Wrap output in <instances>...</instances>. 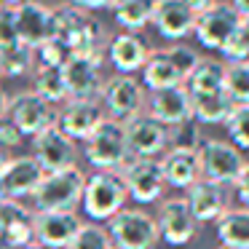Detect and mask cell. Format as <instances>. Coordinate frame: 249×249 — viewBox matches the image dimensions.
Returning a JSON list of instances; mask_svg holds the SVG:
<instances>
[{
	"label": "cell",
	"instance_id": "obj_11",
	"mask_svg": "<svg viewBox=\"0 0 249 249\" xmlns=\"http://www.w3.org/2000/svg\"><path fill=\"white\" fill-rule=\"evenodd\" d=\"M33 158L46 174H56L75 166V142L65 137L56 126L33 137Z\"/></svg>",
	"mask_w": 249,
	"mask_h": 249
},
{
	"label": "cell",
	"instance_id": "obj_45",
	"mask_svg": "<svg viewBox=\"0 0 249 249\" xmlns=\"http://www.w3.org/2000/svg\"><path fill=\"white\" fill-rule=\"evenodd\" d=\"M8 161H11V158L6 156V147L0 145V172H3V169H6V163H8Z\"/></svg>",
	"mask_w": 249,
	"mask_h": 249
},
{
	"label": "cell",
	"instance_id": "obj_48",
	"mask_svg": "<svg viewBox=\"0 0 249 249\" xmlns=\"http://www.w3.org/2000/svg\"><path fill=\"white\" fill-rule=\"evenodd\" d=\"M0 249H11V247H8V241H6L3 236H0Z\"/></svg>",
	"mask_w": 249,
	"mask_h": 249
},
{
	"label": "cell",
	"instance_id": "obj_41",
	"mask_svg": "<svg viewBox=\"0 0 249 249\" xmlns=\"http://www.w3.org/2000/svg\"><path fill=\"white\" fill-rule=\"evenodd\" d=\"M70 6L81 8V11H99V8H113L115 0H67Z\"/></svg>",
	"mask_w": 249,
	"mask_h": 249
},
{
	"label": "cell",
	"instance_id": "obj_49",
	"mask_svg": "<svg viewBox=\"0 0 249 249\" xmlns=\"http://www.w3.org/2000/svg\"><path fill=\"white\" fill-rule=\"evenodd\" d=\"M24 249H46V247H40V244H30V247H24Z\"/></svg>",
	"mask_w": 249,
	"mask_h": 249
},
{
	"label": "cell",
	"instance_id": "obj_40",
	"mask_svg": "<svg viewBox=\"0 0 249 249\" xmlns=\"http://www.w3.org/2000/svg\"><path fill=\"white\" fill-rule=\"evenodd\" d=\"M236 196H238V201L244 204V209H249V161H247V166H244V172H241V177L236 179Z\"/></svg>",
	"mask_w": 249,
	"mask_h": 249
},
{
	"label": "cell",
	"instance_id": "obj_13",
	"mask_svg": "<svg viewBox=\"0 0 249 249\" xmlns=\"http://www.w3.org/2000/svg\"><path fill=\"white\" fill-rule=\"evenodd\" d=\"M17 14V30H19V40H22L27 49L38 51L43 43H49L56 35L54 30V8L43 6V3H35L27 0L22 6L14 8Z\"/></svg>",
	"mask_w": 249,
	"mask_h": 249
},
{
	"label": "cell",
	"instance_id": "obj_31",
	"mask_svg": "<svg viewBox=\"0 0 249 249\" xmlns=\"http://www.w3.org/2000/svg\"><path fill=\"white\" fill-rule=\"evenodd\" d=\"M0 70L8 78L27 75L33 70V49H27L24 43H17L11 49L0 51Z\"/></svg>",
	"mask_w": 249,
	"mask_h": 249
},
{
	"label": "cell",
	"instance_id": "obj_28",
	"mask_svg": "<svg viewBox=\"0 0 249 249\" xmlns=\"http://www.w3.org/2000/svg\"><path fill=\"white\" fill-rule=\"evenodd\" d=\"M158 0H115L113 14L115 22L126 30V33H137V30L147 27L153 22V11H156Z\"/></svg>",
	"mask_w": 249,
	"mask_h": 249
},
{
	"label": "cell",
	"instance_id": "obj_18",
	"mask_svg": "<svg viewBox=\"0 0 249 249\" xmlns=\"http://www.w3.org/2000/svg\"><path fill=\"white\" fill-rule=\"evenodd\" d=\"M0 236L11 249H24L35 244V212L22 206V201H11L0 206Z\"/></svg>",
	"mask_w": 249,
	"mask_h": 249
},
{
	"label": "cell",
	"instance_id": "obj_35",
	"mask_svg": "<svg viewBox=\"0 0 249 249\" xmlns=\"http://www.w3.org/2000/svg\"><path fill=\"white\" fill-rule=\"evenodd\" d=\"M220 54L228 62H249V19H241L238 30L233 33V38L225 43Z\"/></svg>",
	"mask_w": 249,
	"mask_h": 249
},
{
	"label": "cell",
	"instance_id": "obj_24",
	"mask_svg": "<svg viewBox=\"0 0 249 249\" xmlns=\"http://www.w3.org/2000/svg\"><path fill=\"white\" fill-rule=\"evenodd\" d=\"M142 86L150 89V91H163V89L185 86V78L179 75L177 65L172 62V56H169L166 49L150 54L145 70H142Z\"/></svg>",
	"mask_w": 249,
	"mask_h": 249
},
{
	"label": "cell",
	"instance_id": "obj_17",
	"mask_svg": "<svg viewBox=\"0 0 249 249\" xmlns=\"http://www.w3.org/2000/svg\"><path fill=\"white\" fill-rule=\"evenodd\" d=\"M147 107H150L147 115L156 118L158 124H163L166 129H174V126H179V124L193 118V102H190V94L185 86L153 91Z\"/></svg>",
	"mask_w": 249,
	"mask_h": 249
},
{
	"label": "cell",
	"instance_id": "obj_50",
	"mask_svg": "<svg viewBox=\"0 0 249 249\" xmlns=\"http://www.w3.org/2000/svg\"><path fill=\"white\" fill-rule=\"evenodd\" d=\"M0 78H3V70H0Z\"/></svg>",
	"mask_w": 249,
	"mask_h": 249
},
{
	"label": "cell",
	"instance_id": "obj_23",
	"mask_svg": "<svg viewBox=\"0 0 249 249\" xmlns=\"http://www.w3.org/2000/svg\"><path fill=\"white\" fill-rule=\"evenodd\" d=\"M163 179L166 185L177 190H190L201 179V161L196 150H179V147H169L161 158Z\"/></svg>",
	"mask_w": 249,
	"mask_h": 249
},
{
	"label": "cell",
	"instance_id": "obj_27",
	"mask_svg": "<svg viewBox=\"0 0 249 249\" xmlns=\"http://www.w3.org/2000/svg\"><path fill=\"white\" fill-rule=\"evenodd\" d=\"M217 238L222 249H249V209H228L217 220Z\"/></svg>",
	"mask_w": 249,
	"mask_h": 249
},
{
	"label": "cell",
	"instance_id": "obj_30",
	"mask_svg": "<svg viewBox=\"0 0 249 249\" xmlns=\"http://www.w3.org/2000/svg\"><path fill=\"white\" fill-rule=\"evenodd\" d=\"M225 91L233 105H249V62H231L225 70Z\"/></svg>",
	"mask_w": 249,
	"mask_h": 249
},
{
	"label": "cell",
	"instance_id": "obj_26",
	"mask_svg": "<svg viewBox=\"0 0 249 249\" xmlns=\"http://www.w3.org/2000/svg\"><path fill=\"white\" fill-rule=\"evenodd\" d=\"M193 102V121H198L201 126H214V124H228V118L233 115L236 105L228 97V91L217 94H201V97H190Z\"/></svg>",
	"mask_w": 249,
	"mask_h": 249
},
{
	"label": "cell",
	"instance_id": "obj_43",
	"mask_svg": "<svg viewBox=\"0 0 249 249\" xmlns=\"http://www.w3.org/2000/svg\"><path fill=\"white\" fill-rule=\"evenodd\" d=\"M231 6L236 8V14L241 19H249V0H231Z\"/></svg>",
	"mask_w": 249,
	"mask_h": 249
},
{
	"label": "cell",
	"instance_id": "obj_10",
	"mask_svg": "<svg viewBox=\"0 0 249 249\" xmlns=\"http://www.w3.org/2000/svg\"><path fill=\"white\" fill-rule=\"evenodd\" d=\"M156 222H158V233L169 247H185L198 233V222H196L185 198H166L158 209Z\"/></svg>",
	"mask_w": 249,
	"mask_h": 249
},
{
	"label": "cell",
	"instance_id": "obj_42",
	"mask_svg": "<svg viewBox=\"0 0 249 249\" xmlns=\"http://www.w3.org/2000/svg\"><path fill=\"white\" fill-rule=\"evenodd\" d=\"M185 3H188V6H190V8H193V11H196V17H198V14L209 11V8L214 6L217 0H185Z\"/></svg>",
	"mask_w": 249,
	"mask_h": 249
},
{
	"label": "cell",
	"instance_id": "obj_36",
	"mask_svg": "<svg viewBox=\"0 0 249 249\" xmlns=\"http://www.w3.org/2000/svg\"><path fill=\"white\" fill-rule=\"evenodd\" d=\"M38 54H40V65L43 67H59V70L72 59V51L67 49V43H62L59 38H51L49 43H43L38 49Z\"/></svg>",
	"mask_w": 249,
	"mask_h": 249
},
{
	"label": "cell",
	"instance_id": "obj_7",
	"mask_svg": "<svg viewBox=\"0 0 249 249\" xmlns=\"http://www.w3.org/2000/svg\"><path fill=\"white\" fill-rule=\"evenodd\" d=\"M118 174L124 177L129 198L140 201V204H153V201H158L163 196V190H166L161 158H131Z\"/></svg>",
	"mask_w": 249,
	"mask_h": 249
},
{
	"label": "cell",
	"instance_id": "obj_29",
	"mask_svg": "<svg viewBox=\"0 0 249 249\" xmlns=\"http://www.w3.org/2000/svg\"><path fill=\"white\" fill-rule=\"evenodd\" d=\"M33 94H38L43 102L56 105L65 102L67 97V83H65V72L59 67H43L40 65L33 75Z\"/></svg>",
	"mask_w": 249,
	"mask_h": 249
},
{
	"label": "cell",
	"instance_id": "obj_14",
	"mask_svg": "<svg viewBox=\"0 0 249 249\" xmlns=\"http://www.w3.org/2000/svg\"><path fill=\"white\" fill-rule=\"evenodd\" d=\"M126 142L131 158H156L169 147V129L150 115H134L126 121Z\"/></svg>",
	"mask_w": 249,
	"mask_h": 249
},
{
	"label": "cell",
	"instance_id": "obj_4",
	"mask_svg": "<svg viewBox=\"0 0 249 249\" xmlns=\"http://www.w3.org/2000/svg\"><path fill=\"white\" fill-rule=\"evenodd\" d=\"M198 161L201 179H209L220 188L236 185V179L241 177L244 166H247L241 150L231 140H204V145L198 147Z\"/></svg>",
	"mask_w": 249,
	"mask_h": 249
},
{
	"label": "cell",
	"instance_id": "obj_38",
	"mask_svg": "<svg viewBox=\"0 0 249 249\" xmlns=\"http://www.w3.org/2000/svg\"><path fill=\"white\" fill-rule=\"evenodd\" d=\"M166 51H169V56H172V62L177 65L179 75L188 81V75L198 67V62H201L198 51H193L190 46H172V49H166Z\"/></svg>",
	"mask_w": 249,
	"mask_h": 249
},
{
	"label": "cell",
	"instance_id": "obj_20",
	"mask_svg": "<svg viewBox=\"0 0 249 249\" xmlns=\"http://www.w3.org/2000/svg\"><path fill=\"white\" fill-rule=\"evenodd\" d=\"M46 172L40 169V163L33 156L27 158H11L6 163V169L0 172V179L6 185V193L11 201L24 198V196H35V190L40 188Z\"/></svg>",
	"mask_w": 249,
	"mask_h": 249
},
{
	"label": "cell",
	"instance_id": "obj_46",
	"mask_svg": "<svg viewBox=\"0 0 249 249\" xmlns=\"http://www.w3.org/2000/svg\"><path fill=\"white\" fill-rule=\"evenodd\" d=\"M22 3H27V0H0V6H8V8H17Z\"/></svg>",
	"mask_w": 249,
	"mask_h": 249
},
{
	"label": "cell",
	"instance_id": "obj_51",
	"mask_svg": "<svg viewBox=\"0 0 249 249\" xmlns=\"http://www.w3.org/2000/svg\"><path fill=\"white\" fill-rule=\"evenodd\" d=\"M0 8H3V6H0Z\"/></svg>",
	"mask_w": 249,
	"mask_h": 249
},
{
	"label": "cell",
	"instance_id": "obj_16",
	"mask_svg": "<svg viewBox=\"0 0 249 249\" xmlns=\"http://www.w3.org/2000/svg\"><path fill=\"white\" fill-rule=\"evenodd\" d=\"M196 11L185 0H158L153 11V27L166 40H182L196 30Z\"/></svg>",
	"mask_w": 249,
	"mask_h": 249
},
{
	"label": "cell",
	"instance_id": "obj_25",
	"mask_svg": "<svg viewBox=\"0 0 249 249\" xmlns=\"http://www.w3.org/2000/svg\"><path fill=\"white\" fill-rule=\"evenodd\" d=\"M225 70H228V65H222L220 59H206V56H201L198 67L185 81V89H188L190 97L225 91Z\"/></svg>",
	"mask_w": 249,
	"mask_h": 249
},
{
	"label": "cell",
	"instance_id": "obj_3",
	"mask_svg": "<svg viewBox=\"0 0 249 249\" xmlns=\"http://www.w3.org/2000/svg\"><path fill=\"white\" fill-rule=\"evenodd\" d=\"M83 188H86V174L78 166L46 174L33 196L35 212H72L83 198Z\"/></svg>",
	"mask_w": 249,
	"mask_h": 249
},
{
	"label": "cell",
	"instance_id": "obj_33",
	"mask_svg": "<svg viewBox=\"0 0 249 249\" xmlns=\"http://www.w3.org/2000/svg\"><path fill=\"white\" fill-rule=\"evenodd\" d=\"M169 145L172 147H179V150H196L204 145V137H201V124L198 121H185V124L169 129Z\"/></svg>",
	"mask_w": 249,
	"mask_h": 249
},
{
	"label": "cell",
	"instance_id": "obj_8",
	"mask_svg": "<svg viewBox=\"0 0 249 249\" xmlns=\"http://www.w3.org/2000/svg\"><path fill=\"white\" fill-rule=\"evenodd\" d=\"M241 24V17L236 14V8L231 3H214L209 11L198 14L196 19V40L209 51H222L225 43L233 38V33Z\"/></svg>",
	"mask_w": 249,
	"mask_h": 249
},
{
	"label": "cell",
	"instance_id": "obj_1",
	"mask_svg": "<svg viewBox=\"0 0 249 249\" xmlns=\"http://www.w3.org/2000/svg\"><path fill=\"white\" fill-rule=\"evenodd\" d=\"M126 201H129V190L118 172H94L91 177H86L81 206L89 220L110 222L126 209Z\"/></svg>",
	"mask_w": 249,
	"mask_h": 249
},
{
	"label": "cell",
	"instance_id": "obj_39",
	"mask_svg": "<svg viewBox=\"0 0 249 249\" xmlns=\"http://www.w3.org/2000/svg\"><path fill=\"white\" fill-rule=\"evenodd\" d=\"M22 131H19V126L14 124L11 118H3L0 121V145L3 147H17V145H22Z\"/></svg>",
	"mask_w": 249,
	"mask_h": 249
},
{
	"label": "cell",
	"instance_id": "obj_9",
	"mask_svg": "<svg viewBox=\"0 0 249 249\" xmlns=\"http://www.w3.org/2000/svg\"><path fill=\"white\" fill-rule=\"evenodd\" d=\"M105 118L107 115H105V107L99 99H67L62 113H56V129L65 137H70L72 142H86Z\"/></svg>",
	"mask_w": 249,
	"mask_h": 249
},
{
	"label": "cell",
	"instance_id": "obj_15",
	"mask_svg": "<svg viewBox=\"0 0 249 249\" xmlns=\"http://www.w3.org/2000/svg\"><path fill=\"white\" fill-rule=\"evenodd\" d=\"M81 225L75 212H35V244L46 249H67Z\"/></svg>",
	"mask_w": 249,
	"mask_h": 249
},
{
	"label": "cell",
	"instance_id": "obj_21",
	"mask_svg": "<svg viewBox=\"0 0 249 249\" xmlns=\"http://www.w3.org/2000/svg\"><path fill=\"white\" fill-rule=\"evenodd\" d=\"M185 201H188V206H190V212H193L198 225H204V222H217L228 212L225 188L209 182V179H198V182L188 190Z\"/></svg>",
	"mask_w": 249,
	"mask_h": 249
},
{
	"label": "cell",
	"instance_id": "obj_47",
	"mask_svg": "<svg viewBox=\"0 0 249 249\" xmlns=\"http://www.w3.org/2000/svg\"><path fill=\"white\" fill-rule=\"evenodd\" d=\"M8 201V193H6V185H3V179H0V206Z\"/></svg>",
	"mask_w": 249,
	"mask_h": 249
},
{
	"label": "cell",
	"instance_id": "obj_5",
	"mask_svg": "<svg viewBox=\"0 0 249 249\" xmlns=\"http://www.w3.org/2000/svg\"><path fill=\"white\" fill-rule=\"evenodd\" d=\"M107 233L115 249H153L161 238L156 217L142 209H124L115 214L107 225Z\"/></svg>",
	"mask_w": 249,
	"mask_h": 249
},
{
	"label": "cell",
	"instance_id": "obj_6",
	"mask_svg": "<svg viewBox=\"0 0 249 249\" xmlns=\"http://www.w3.org/2000/svg\"><path fill=\"white\" fill-rule=\"evenodd\" d=\"M99 102H102L107 118L126 124L134 115H140L142 102H145V86L134 75H115L102 86Z\"/></svg>",
	"mask_w": 249,
	"mask_h": 249
},
{
	"label": "cell",
	"instance_id": "obj_19",
	"mask_svg": "<svg viewBox=\"0 0 249 249\" xmlns=\"http://www.w3.org/2000/svg\"><path fill=\"white\" fill-rule=\"evenodd\" d=\"M150 54H153L150 46H147L137 33H118L107 43L110 65H113L121 75H131V72H137V70H145Z\"/></svg>",
	"mask_w": 249,
	"mask_h": 249
},
{
	"label": "cell",
	"instance_id": "obj_2",
	"mask_svg": "<svg viewBox=\"0 0 249 249\" xmlns=\"http://www.w3.org/2000/svg\"><path fill=\"white\" fill-rule=\"evenodd\" d=\"M86 158L97 172H121L131 161L126 126L121 121L105 118L99 129L86 140Z\"/></svg>",
	"mask_w": 249,
	"mask_h": 249
},
{
	"label": "cell",
	"instance_id": "obj_32",
	"mask_svg": "<svg viewBox=\"0 0 249 249\" xmlns=\"http://www.w3.org/2000/svg\"><path fill=\"white\" fill-rule=\"evenodd\" d=\"M67 249H115L110 233L105 231L97 222H89V225H81L78 236L72 238V244Z\"/></svg>",
	"mask_w": 249,
	"mask_h": 249
},
{
	"label": "cell",
	"instance_id": "obj_22",
	"mask_svg": "<svg viewBox=\"0 0 249 249\" xmlns=\"http://www.w3.org/2000/svg\"><path fill=\"white\" fill-rule=\"evenodd\" d=\"M65 83H67V97L70 99H99L102 94V75H99V65L91 59H78L72 56L65 67Z\"/></svg>",
	"mask_w": 249,
	"mask_h": 249
},
{
	"label": "cell",
	"instance_id": "obj_34",
	"mask_svg": "<svg viewBox=\"0 0 249 249\" xmlns=\"http://www.w3.org/2000/svg\"><path fill=\"white\" fill-rule=\"evenodd\" d=\"M228 137L238 150H249V105H238L228 118Z\"/></svg>",
	"mask_w": 249,
	"mask_h": 249
},
{
	"label": "cell",
	"instance_id": "obj_37",
	"mask_svg": "<svg viewBox=\"0 0 249 249\" xmlns=\"http://www.w3.org/2000/svg\"><path fill=\"white\" fill-rule=\"evenodd\" d=\"M17 43H22L19 40V30H17V14H14V8L3 6L0 8V51L11 49Z\"/></svg>",
	"mask_w": 249,
	"mask_h": 249
},
{
	"label": "cell",
	"instance_id": "obj_44",
	"mask_svg": "<svg viewBox=\"0 0 249 249\" xmlns=\"http://www.w3.org/2000/svg\"><path fill=\"white\" fill-rule=\"evenodd\" d=\"M8 115V97H6V91L0 89V121Z\"/></svg>",
	"mask_w": 249,
	"mask_h": 249
},
{
	"label": "cell",
	"instance_id": "obj_12",
	"mask_svg": "<svg viewBox=\"0 0 249 249\" xmlns=\"http://www.w3.org/2000/svg\"><path fill=\"white\" fill-rule=\"evenodd\" d=\"M8 118L19 126L24 137H38L40 131L56 126V113L49 102L38 97V94L27 91V94H17L8 102Z\"/></svg>",
	"mask_w": 249,
	"mask_h": 249
}]
</instances>
